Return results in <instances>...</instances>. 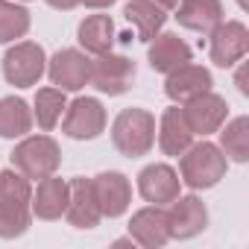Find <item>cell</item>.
Segmentation results:
<instances>
[{
    "instance_id": "cell-10",
    "label": "cell",
    "mask_w": 249,
    "mask_h": 249,
    "mask_svg": "<svg viewBox=\"0 0 249 249\" xmlns=\"http://www.w3.org/2000/svg\"><path fill=\"white\" fill-rule=\"evenodd\" d=\"M208 226V208L199 196L188 194V196H176L167 208V229H170V240H191L199 231H205Z\"/></svg>"
},
{
    "instance_id": "cell-21",
    "label": "cell",
    "mask_w": 249,
    "mask_h": 249,
    "mask_svg": "<svg viewBox=\"0 0 249 249\" xmlns=\"http://www.w3.org/2000/svg\"><path fill=\"white\" fill-rule=\"evenodd\" d=\"M123 15H126V21L135 27L138 38L147 41V44L161 33V27L167 21V9H161L156 0H129Z\"/></svg>"
},
{
    "instance_id": "cell-2",
    "label": "cell",
    "mask_w": 249,
    "mask_h": 249,
    "mask_svg": "<svg viewBox=\"0 0 249 249\" xmlns=\"http://www.w3.org/2000/svg\"><path fill=\"white\" fill-rule=\"evenodd\" d=\"M111 144L120 156L141 159L156 144V117L147 108H123L111 123Z\"/></svg>"
},
{
    "instance_id": "cell-12",
    "label": "cell",
    "mask_w": 249,
    "mask_h": 249,
    "mask_svg": "<svg viewBox=\"0 0 249 249\" xmlns=\"http://www.w3.org/2000/svg\"><path fill=\"white\" fill-rule=\"evenodd\" d=\"M65 217L73 229H94L100 226L103 214H100V202L94 194V182L85 176H76L68 182V208Z\"/></svg>"
},
{
    "instance_id": "cell-19",
    "label": "cell",
    "mask_w": 249,
    "mask_h": 249,
    "mask_svg": "<svg viewBox=\"0 0 249 249\" xmlns=\"http://www.w3.org/2000/svg\"><path fill=\"white\" fill-rule=\"evenodd\" d=\"M223 0H179L176 21L191 33H211L223 21Z\"/></svg>"
},
{
    "instance_id": "cell-28",
    "label": "cell",
    "mask_w": 249,
    "mask_h": 249,
    "mask_svg": "<svg viewBox=\"0 0 249 249\" xmlns=\"http://www.w3.org/2000/svg\"><path fill=\"white\" fill-rule=\"evenodd\" d=\"M234 82H237V91H240V94H249V85H246V65H240V68H237Z\"/></svg>"
},
{
    "instance_id": "cell-22",
    "label": "cell",
    "mask_w": 249,
    "mask_h": 249,
    "mask_svg": "<svg viewBox=\"0 0 249 249\" xmlns=\"http://www.w3.org/2000/svg\"><path fill=\"white\" fill-rule=\"evenodd\" d=\"M76 41L91 56L108 53L111 44H114V21L108 15H88L76 30Z\"/></svg>"
},
{
    "instance_id": "cell-17",
    "label": "cell",
    "mask_w": 249,
    "mask_h": 249,
    "mask_svg": "<svg viewBox=\"0 0 249 249\" xmlns=\"http://www.w3.org/2000/svg\"><path fill=\"white\" fill-rule=\"evenodd\" d=\"M68 208V182L65 179H56L47 176V179H38V188L33 191V199H30V211L33 217L38 220H59Z\"/></svg>"
},
{
    "instance_id": "cell-5",
    "label": "cell",
    "mask_w": 249,
    "mask_h": 249,
    "mask_svg": "<svg viewBox=\"0 0 249 249\" xmlns=\"http://www.w3.org/2000/svg\"><path fill=\"white\" fill-rule=\"evenodd\" d=\"M47 71V53L36 41H15L3 56V79L15 88H33Z\"/></svg>"
},
{
    "instance_id": "cell-31",
    "label": "cell",
    "mask_w": 249,
    "mask_h": 249,
    "mask_svg": "<svg viewBox=\"0 0 249 249\" xmlns=\"http://www.w3.org/2000/svg\"><path fill=\"white\" fill-rule=\"evenodd\" d=\"M237 6L240 9H249V0H237Z\"/></svg>"
},
{
    "instance_id": "cell-32",
    "label": "cell",
    "mask_w": 249,
    "mask_h": 249,
    "mask_svg": "<svg viewBox=\"0 0 249 249\" xmlns=\"http://www.w3.org/2000/svg\"><path fill=\"white\" fill-rule=\"evenodd\" d=\"M21 3H27V0H21Z\"/></svg>"
},
{
    "instance_id": "cell-27",
    "label": "cell",
    "mask_w": 249,
    "mask_h": 249,
    "mask_svg": "<svg viewBox=\"0 0 249 249\" xmlns=\"http://www.w3.org/2000/svg\"><path fill=\"white\" fill-rule=\"evenodd\" d=\"M47 6H53V9H59V12H71V9L79 6V0H47Z\"/></svg>"
},
{
    "instance_id": "cell-16",
    "label": "cell",
    "mask_w": 249,
    "mask_h": 249,
    "mask_svg": "<svg viewBox=\"0 0 249 249\" xmlns=\"http://www.w3.org/2000/svg\"><path fill=\"white\" fill-rule=\"evenodd\" d=\"M129 237L135 243H141L144 249H159L170 240V229H167V211L161 205H147L141 211L132 214L129 220Z\"/></svg>"
},
{
    "instance_id": "cell-25",
    "label": "cell",
    "mask_w": 249,
    "mask_h": 249,
    "mask_svg": "<svg viewBox=\"0 0 249 249\" xmlns=\"http://www.w3.org/2000/svg\"><path fill=\"white\" fill-rule=\"evenodd\" d=\"M30 12L18 0H0V44H15L30 33Z\"/></svg>"
},
{
    "instance_id": "cell-30",
    "label": "cell",
    "mask_w": 249,
    "mask_h": 249,
    "mask_svg": "<svg viewBox=\"0 0 249 249\" xmlns=\"http://www.w3.org/2000/svg\"><path fill=\"white\" fill-rule=\"evenodd\" d=\"M156 3H159L161 9H176V6H179V0H156Z\"/></svg>"
},
{
    "instance_id": "cell-1",
    "label": "cell",
    "mask_w": 249,
    "mask_h": 249,
    "mask_svg": "<svg viewBox=\"0 0 249 249\" xmlns=\"http://www.w3.org/2000/svg\"><path fill=\"white\" fill-rule=\"evenodd\" d=\"M33 188L24 173L0 170V237H21L30 229L33 211H30Z\"/></svg>"
},
{
    "instance_id": "cell-6",
    "label": "cell",
    "mask_w": 249,
    "mask_h": 249,
    "mask_svg": "<svg viewBox=\"0 0 249 249\" xmlns=\"http://www.w3.org/2000/svg\"><path fill=\"white\" fill-rule=\"evenodd\" d=\"M106 129V108L94 97H76L65 106L62 114V132L73 141H94Z\"/></svg>"
},
{
    "instance_id": "cell-15",
    "label": "cell",
    "mask_w": 249,
    "mask_h": 249,
    "mask_svg": "<svg viewBox=\"0 0 249 249\" xmlns=\"http://www.w3.org/2000/svg\"><path fill=\"white\" fill-rule=\"evenodd\" d=\"M214 79H211V71L202 68V65H194V62H185L179 65L176 71L167 73L164 79V94L173 100V103H185L202 91H211Z\"/></svg>"
},
{
    "instance_id": "cell-3",
    "label": "cell",
    "mask_w": 249,
    "mask_h": 249,
    "mask_svg": "<svg viewBox=\"0 0 249 249\" xmlns=\"http://www.w3.org/2000/svg\"><path fill=\"white\" fill-rule=\"evenodd\" d=\"M226 170H229V159L211 141L191 144L179 156V179L191 191H208V188H214L226 176Z\"/></svg>"
},
{
    "instance_id": "cell-13",
    "label": "cell",
    "mask_w": 249,
    "mask_h": 249,
    "mask_svg": "<svg viewBox=\"0 0 249 249\" xmlns=\"http://www.w3.org/2000/svg\"><path fill=\"white\" fill-rule=\"evenodd\" d=\"M182 191V179L170 164H147L138 173V194L150 205H170Z\"/></svg>"
},
{
    "instance_id": "cell-7",
    "label": "cell",
    "mask_w": 249,
    "mask_h": 249,
    "mask_svg": "<svg viewBox=\"0 0 249 249\" xmlns=\"http://www.w3.org/2000/svg\"><path fill=\"white\" fill-rule=\"evenodd\" d=\"M100 94L108 97H120L126 94L135 82V62L117 53H103L97 59H91V79H88Z\"/></svg>"
},
{
    "instance_id": "cell-11",
    "label": "cell",
    "mask_w": 249,
    "mask_h": 249,
    "mask_svg": "<svg viewBox=\"0 0 249 249\" xmlns=\"http://www.w3.org/2000/svg\"><path fill=\"white\" fill-rule=\"evenodd\" d=\"M47 76L62 91H79L91 79V59L76 47H65L47 62Z\"/></svg>"
},
{
    "instance_id": "cell-9",
    "label": "cell",
    "mask_w": 249,
    "mask_h": 249,
    "mask_svg": "<svg viewBox=\"0 0 249 249\" xmlns=\"http://www.w3.org/2000/svg\"><path fill=\"white\" fill-rule=\"evenodd\" d=\"M182 114H185V120H188L191 132L205 138V135L220 132V126L226 123V117H229V106H226V100H223L220 94H214V91H202V94L185 100Z\"/></svg>"
},
{
    "instance_id": "cell-24",
    "label": "cell",
    "mask_w": 249,
    "mask_h": 249,
    "mask_svg": "<svg viewBox=\"0 0 249 249\" xmlns=\"http://www.w3.org/2000/svg\"><path fill=\"white\" fill-rule=\"evenodd\" d=\"M220 150H223L226 159H231L237 164L249 161V117L240 114V117L226 123V129L220 132Z\"/></svg>"
},
{
    "instance_id": "cell-8",
    "label": "cell",
    "mask_w": 249,
    "mask_h": 249,
    "mask_svg": "<svg viewBox=\"0 0 249 249\" xmlns=\"http://www.w3.org/2000/svg\"><path fill=\"white\" fill-rule=\"evenodd\" d=\"M211 44H208V56L217 68H231L237 62H243L246 50H249V30L240 21H220L211 33Z\"/></svg>"
},
{
    "instance_id": "cell-4",
    "label": "cell",
    "mask_w": 249,
    "mask_h": 249,
    "mask_svg": "<svg viewBox=\"0 0 249 249\" xmlns=\"http://www.w3.org/2000/svg\"><path fill=\"white\" fill-rule=\"evenodd\" d=\"M9 161L30 182L47 179L62 167V150L50 135H24V141L9 153Z\"/></svg>"
},
{
    "instance_id": "cell-26",
    "label": "cell",
    "mask_w": 249,
    "mask_h": 249,
    "mask_svg": "<svg viewBox=\"0 0 249 249\" xmlns=\"http://www.w3.org/2000/svg\"><path fill=\"white\" fill-rule=\"evenodd\" d=\"M65 106H68V100H65V91L62 88H38L36 106H33V120L38 123L44 132H50L56 123L62 120Z\"/></svg>"
},
{
    "instance_id": "cell-20",
    "label": "cell",
    "mask_w": 249,
    "mask_h": 249,
    "mask_svg": "<svg viewBox=\"0 0 249 249\" xmlns=\"http://www.w3.org/2000/svg\"><path fill=\"white\" fill-rule=\"evenodd\" d=\"M147 59H150V68H153V71L170 73V71H176L179 65L191 62V47H188L179 36H173V33H159V36L150 41Z\"/></svg>"
},
{
    "instance_id": "cell-23",
    "label": "cell",
    "mask_w": 249,
    "mask_h": 249,
    "mask_svg": "<svg viewBox=\"0 0 249 249\" xmlns=\"http://www.w3.org/2000/svg\"><path fill=\"white\" fill-rule=\"evenodd\" d=\"M33 108L21 97H0V138H24L33 129Z\"/></svg>"
},
{
    "instance_id": "cell-14",
    "label": "cell",
    "mask_w": 249,
    "mask_h": 249,
    "mask_svg": "<svg viewBox=\"0 0 249 249\" xmlns=\"http://www.w3.org/2000/svg\"><path fill=\"white\" fill-rule=\"evenodd\" d=\"M91 182H94V194H97L103 217L114 220L120 214H126V208L132 202V185H129L126 176L117 173V170H106V173L94 176Z\"/></svg>"
},
{
    "instance_id": "cell-29",
    "label": "cell",
    "mask_w": 249,
    "mask_h": 249,
    "mask_svg": "<svg viewBox=\"0 0 249 249\" xmlns=\"http://www.w3.org/2000/svg\"><path fill=\"white\" fill-rule=\"evenodd\" d=\"M79 3H85L88 9H108L114 0H79Z\"/></svg>"
},
{
    "instance_id": "cell-18",
    "label": "cell",
    "mask_w": 249,
    "mask_h": 249,
    "mask_svg": "<svg viewBox=\"0 0 249 249\" xmlns=\"http://www.w3.org/2000/svg\"><path fill=\"white\" fill-rule=\"evenodd\" d=\"M194 138H196V135L191 132V126H188L182 108H179V106L164 108L161 123H159V147H161V153L179 159V156L194 144Z\"/></svg>"
}]
</instances>
